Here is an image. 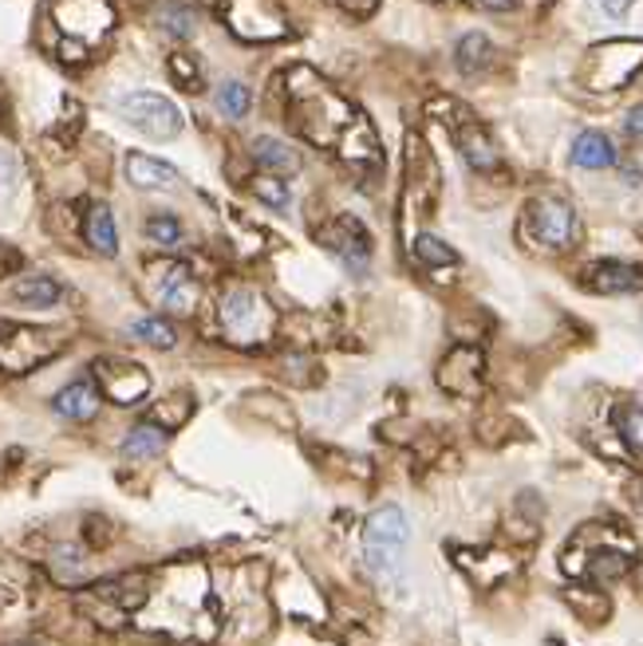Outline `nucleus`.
<instances>
[{
  "instance_id": "b1692460",
  "label": "nucleus",
  "mask_w": 643,
  "mask_h": 646,
  "mask_svg": "<svg viewBox=\"0 0 643 646\" xmlns=\"http://www.w3.org/2000/svg\"><path fill=\"white\" fill-rule=\"evenodd\" d=\"M455 59H458V71H462V76H478V71L490 68L494 44L485 39V32H466V36L455 44Z\"/></svg>"
},
{
  "instance_id": "f8f14e48",
  "label": "nucleus",
  "mask_w": 643,
  "mask_h": 646,
  "mask_svg": "<svg viewBox=\"0 0 643 646\" xmlns=\"http://www.w3.org/2000/svg\"><path fill=\"white\" fill-rule=\"evenodd\" d=\"M320 241H324V249H332V256H336L347 273L359 276L371 265V237H367V229L359 226L356 217H336V221L320 233Z\"/></svg>"
},
{
  "instance_id": "ea45409f",
  "label": "nucleus",
  "mask_w": 643,
  "mask_h": 646,
  "mask_svg": "<svg viewBox=\"0 0 643 646\" xmlns=\"http://www.w3.org/2000/svg\"><path fill=\"white\" fill-rule=\"evenodd\" d=\"M623 130H628L632 138H643V107L628 111V118H623Z\"/></svg>"
},
{
  "instance_id": "4be33fe9",
  "label": "nucleus",
  "mask_w": 643,
  "mask_h": 646,
  "mask_svg": "<svg viewBox=\"0 0 643 646\" xmlns=\"http://www.w3.org/2000/svg\"><path fill=\"white\" fill-rule=\"evenodd\" d=\"M573 162L584 170H608L616 166V142L600 130H584L573 142Z\"/></svg>"
},
{
  "instance_id": "aec40b11",
  "label": "nucleus",
  "mask_w": 643,
  "mask_h": 646,
  "mask_svg": "<svg viewBox=\"0 0 643 646\" xmlns=\"http://www.w3.org/2000/svg\"><path fill=\"white\" fill-rule=\"evenodd\" d=\"M83 237H88V245L95 249V253H103V256L119 253V233H115V217H111V209L103 206V201H95V206L88 209V217H83Z\"/></svg>"
},
{
  "instance_id": "f03ea898",
  "label": "nucleus",
  "mask_w": 643,
  "mask_h": 646,
  "mask_svg": "<svg viewBox=\"0 0 643 646\" xmlns=\"http://www.w3.org/2000/svg\"><path fill=\"white\" fill-rule=\"evenodd\" d=\"M154 596L150 576H119V579H103L91 584L76 596V611L88 615L95 627L103 631H119L130 623V615H139Z\"/></svg>"
},
{
  "instance_id": "9b49d317",
  "label": "nucleus",
  "mask_w": 643,
  "mask_h": 646,
  "mask_svg": "<svg viewBox=\"0 0 643 646\" xmlns=\"http://www.w3.org/2000/svg\"><path fill=\"white\" fill-rule=\"evenodd\" d=\"M435 379L446 394H458V399H482L485 394L482 351H478V347H455V351L438 362Z\"/></svg>"
},
{
  "instance_id": "f3484780",
  "label": "nucleus",
  "mask_w": 643,
  "mask_h": 646,
  "mask_svg": "<svg viewBox=\"0 0 643 646\" xmlns=\"http://www.w3.org/2000/svg\"><path fill=\"white\" fill-rule=\"evenodd\" d=\"M127 177L135 189H170L179 186V170L150 154H127Z\"/></svg>"
},
{
  "instance_id": "5701e85b",
  "label": "nucleus",
  "mask_w": 643,
  "mask_h": 646,
  "mask_svg": "<svg viewBox=\"0 0 643 646\" xmlns=\"http://www.w3.org/2000/svg\"><path fill=\"white\" fill-rule=\"evenodd\" d=\"M167 438H170V430H162L154 422H139V426L123 438V458H135V461L159 458V453L167 450Z\"/></svg>"
},
{
  "instance_id": "58836bf2",
  "label": "nucleus",
  "mask_w": 643,
  "mask_h": 646,
  "mask_svg": "<svg viewBox=\"0 0 643 646\" xmlns=\"http://www.w3.org/2000/svg\"><path fill=\"white\" fill-rule=\"evenodd\" d=\"M16 186V162L9 154H0V194H12Z\"/></svg>"
},
{
  "instance_id": "2f4dec72",
  "label": "nucleus",
  "mask_w": 643,
  "mask_h": 646,
  "mask_svg": "<svg viewBox=\"0 0 643 646\" xmlns=\"http://www.w3.org/2000/svg\"><path fill=\"white\" fill-rule=\"evenodd\" d=\"M170 79L182 91H202V64L186 51H179V56H170Z\"/></svg>"
},
{
  "instance_id": "f704fd0d",
  "label": "nucleus",
  "mask_w": 643,
  "mask_h": 646,
  "mask_svg": "<svg viewBox=\"0 0 643 646\" xmlns=\"http://www.w3.org/2000/svg\"><path fill=\"white\" fill-rule=\"evenodd\" d=\"M162 24H167L174 36H190V32H194V12L182 9V4H170V9H162Z\"/></svg>"
},
{
  "instance_id": "473e14b6",
  "label": "nucleus",
  "mask_w": 643,
  "mask_h": 646,
  "mask_svg": "<svg viewBox=\"0 0 643 646\" xmlns=\"http://www.w3.org/2000/svg\"><path fill=\"white\" fill-rule=\"evenodd\" d=\"M147 237L154 241V245H179L182 241V226H179V217H170V214H159V217H150L147 221Z\"/></svg>"
},
{
  "instance_id": "f257e3e1",
  "label": "nucleus",
  "mask_w": 643,
  "mask_h": 646,
  "mask_svg": "<svg viewBox=\"0 0 643 646\" xmlns=\"http://www.w3.org/2000/svg\"><path fill=\"white\" fill-rule=\"evenodd\" d=\"M564 576L584 579V584H616V579L635 572V540L612 524V520H588L561 556Z\"/></svg>"
},
{
  "instance_id": "c85d7f7f",
  "label": "nucleus",
  "mask_w": 643,
  "mask_h": 646,
  "mask_svg": "<svg viewBox=\"0 0 643 646\" xmlns=\"http://www.w3.org/2000/svg\"><path fill=\"white\" fill-rule=\"evenodd\" d=\"M190 414H194V399H190V394H174V399L159 402V406L150 411L147 422H154V426H162V430H179V426H186Z\"/></svg>"
},
{
  "instance_id": "a211bd4d",
  "label": "nucleus",
  "mask_w": 643,
  "mask_h": 646,
  "mask_svg": "<svg viewBox=\"0 0 643 646\" xmlns=\"http://www.w3.org/2000/svg\"><path fill=\"white\" fill-rule=\"evenodd\" d=\"M561 596H564V603H569V608H573L576 615L588 623V627H600L604 619L612 615V599L604 596V588H596V584H581V588L569 584Z\"/></svg>"
},
{
  "instance_id": "9d476101",
  "label": "nucleus",
  "mask_w": 643,
  "mask_h": 646,
  "mask_svg": "<svg viewBox=\"0 0 643 646\" xmlns=\"http://www.w3.org/2000/svg\"><path fill=\"white\" fill-rule=\"evenodd\" d=\"M91 379H95L100 394H107L119 406H135L150 394L147 367H139L135 359H95L91 362Z\"/></svg>"
},
{
  "instance_id": "37998d69",
  "label": "nucleus",
  "mask_w": 643,
  "mask_h": 646,
  "mask_svg": "<svg viewBox=\"0 0 643 646\" xmlns=\"http://www.w3.org/2000/svg\"><path fill=\"white\" fill-rule=\"evenodd\" d=\"M21 646H32V643H21Z\"/></svg>"
},
{
  "instance_id": "cd10ccee",
  "label": "nucleus",
  "mask_w": 643,
  "mask_h": 646,
  "mask_svg": "<svg viewBox=\"0 0 643 646\" xmlns=\"http://www.w3.org/2000/svg\"><path fill=\"white\" fill-rule=\"evenodd\" d=\"M130 335L150 343V347H159V351H170V347L179 343V332H174L167 320H159V315H142V320H135L130 323Z\"/></svg>"
},
{
  "instance_id": "bb28decb",
  "label": "nucleus",
  "mask_w": 643,
  "mask_h": 646,
  "mask_svg": "<svg viewBox=\"0 0 643 646\" xmlns=\"http://www.w3.org/2000/svg\"><path fill=\"white\" fill-rule=\"evenodd\" d=\"M415 256L423 268H455L458 265V253L446 241H438L435 233H418L415 237Z\"/></svg>"
},
{
  "instance_id": "7ed1b4c3",
  "label": "nucleus",
  "mask_w": 643,
  "mask_h": 646,
  "mask_svg": "<svg viewBox=\"0 0 643 646\" xmlns=\"http://www.w3.org/2000/svg\"><path fill=\"white\" fill-rule=\"evenodd\" d=\"M51 16H56V28H60V56L71 59V64H80L115 28V9L107 0H56Z\"/></svg>"
},
{
  "instance_id": "ddd939ff",
  "label": "nucleus",
  "mask_w": 643,
  "mask_h": 646,
  "mask_svg": "<svg viewBox=\"0 0 643 646\" xmlns=\"http://www.w3.org/2000/svg\"><path fill=\"white\" fill-rule=\"evenodd\" d=\"M150 285H154V300H159L167 312L190 315L194 304H198V280L190 273L182 261H162L150 273Z\"/></svg>"
},
{
  "instance_id": "7c9ffc66",
  "label": "nucleus",
  "mask_w": 643,
  "mask_h": 646,
  "mask_svg": "<svg viewBox=\"0 0 643 646\" xmlns=\"http://www.w3.org/2000/svg\"><path fill=\"white\" fill-rule=\"evenodd\" d=\"M83 564H88L83 552L71 549V544H60L56 556H51V572H56V579H60V584H71V588H76V579L83 576Z\"/></svg>"
},
{
  "instance_id": "4468645a",
  "label": "nucleus",
  "mask_w": 643,
  "mask_h": 646,
  "mask_svg": "<svg viewBox=\"0 0 643 646\" xmlns=\"http://www.w3.org/2000/svg\"><path fill=\"white\" fill-rule=\"evenodd\" d=\"M450 560L474 579L478 588H502L505 579L517 576V568H521V560L497 549H455Z\"/></svg>"
},
{
  "instance_id": "393cba45",
  "label": "nucleus",
  "mask_w": 643,
  "mask_h": 646,
  "mask_svg": "<svg viewBox=\"0 0 643 646\" xmlns=\"http://www.w3.org/2000/svg\"><path fill=\"white\" fill-rule=\"evenodd\" d=\"M253 158H257L268 174H292V170H300L297 150L288 147V142H280V138H273V135H265V138L253 142Z\"/></svg>"
},
{
  "instance_id": "6e6552de",
  "label": "nucleus",
  "mask_w": 643,
  "mask_h": 646,
  "mask_svg": "<svg viewBox=\"0 0 643 646\" xmlns=\"http://www.w3.org/2000/svg\"><path fill=\"white\" fill-rule=\"evenodd\" d=\"M525 233L533 237L541 249H553V253L576 245L573 206L561 201V197H537V201L525 206Z\"/></svg>"
},
{
  "instance_id": "412c9836",
  "label": "nucleus",
  "mask_w": 643,
  "mask_h": 646,
  "mask_svg": "<svg viewBox=\"0 0 643 646\" xmlns=\"http://www.w3.org/2000/svg\"><path fill=\"white\" fill-rule=\"evenodd\" d=\"M612 430L623 441V450L632 461H643V406L635 402H620L612 406Z\"/></svg>"
},
{
  "instance_id": "72a5a7b5",
  "label": "nucleus",
  "mask_w": 643,
  "mask_h": 646,
  "mask_svg": "<svg viewBox=\"0 0 643 646\" xmlns=\"http://www.w3.org/2000/svg\"><path fill=\"white\" fill-rule=\"evenodd\" d=\"M253 189H257L261 201H268V206H273V209H285L288 201H292L280 177H268V174H265V177H257V182H253Z\"/></svg>"
},
{
  "instance_id": "c9c22d12",
  "label": "nucleus",
  "mask_w": 643,
  "mask_h": 646,
  "mask_svg": "<svg viewBox=\"0 0 643 646\" xmlns=\"http://www.w3.org/2000/svg\"><path fill=\"white\" fill-rule=\"evenodd\" d=\"M24 268V253L9 241H0V280H9Z\"/></svg>"
},
{
  "instance_id": "c756f323",
  "label": "nucleus",
  "mask_w": 643,
  "mask_h": 646,
  "mask_svg": "<svg viewBox=\"0 0 643 646\" xmlns=\"http://www.w3.org/2000/svg\"><path fill=\"white\" fill-rule=\"evenodd\" d=\"M214 99H218V111L226 118H245L249 107H253V91H249L245 83H238V79H226Z\"/></svg>"
},
{
  "instance_id": "79ce46f5",
  "label": "nucleus",
  "mask_w": 643,
  "mask_h": 646,
  "mask_svg": "<svg viewBox=\"0 0 643 646\" xmlns=\"http://www.w3.org/2000/svg\"><path fill=\"white\" fill-rule=\"evenodd\" d=\"M640 500H643V485H640Z\"/></svg>"
},
{
  "instance_id": "4c0bfd02",
  "label": "nucleus",
  "mask_w": 643,
  "mask_h": 646,
  "mask_svg": "<svg viewBox=\"0 0 643 646\" xmlns=\"http://www.w3.org/2000/svg\"><path fill=\"white\" fill-rule=\"evenodd\" d=\"M83 532H88V544H91V549H103V544L111 540V524H103V517H88Z\"/></svg>"
},
{
  "instance_id": "2eb2a0df",
  "label": "nucleus",
  "mask_w": 643,
  "mask_h": 646,
  "mask_svg": "<svg viewBox=\"0 0 643 646\" xmlns=\"http://www.w3.org/2000/svg\"><path fill=\"white\" fill-rule=\"evenodd\" d=\"M581 285L600 296L643 292V265H632V261H596V265H588L581 273Z\"/></svg>"
},
{
  "instance_id": "dca6fc26",
  "label": "nucleus",
  "mask_w": 643,
  "mask_h": 646,
  "mask_svg": "<svg viewBox=\"0 0 643 646\" xmlns=\"http://www.w3.org/2000/svg\"><path fill=\"white\" fill-rule=\"evenodd\" d=\"M51 411L60 414V418H68V422L95 418V411H100V387H95V379L68 382V387H64V391L51 399Z\"/></svg>"
},
{
  "instance_id": "0eeeda50",
  "label": "nucleus",
  "mask_w": 643,
  "mask_h": 646,
  "mask_svg": "<svg viewBox=\"0 0 643 646\" xmlns=\"http://www.w3.org/2000/svg\"><path fill=\"white\" fill-rule=\"evenodd\" d=\"M119 115L127 118L130 127H139L142 135L150 138H179V130L186 127V118H182V111L170 103L167 95H159V91H130V95L119 99Z\"/></svg>"
},
{
  "instance_id": "1a4fd4ad",
  "label": "nucleus",
  "mask_w": 643,
  "mask_h": 646,
  "mask_svg": "<svg viewBox=\"0 0 643 646\" xmlns=\"http://www.w3.org/2000/svg\"><path fill=\"white\" fill-rule=\"evenodd\" d=\"M226 24L233 28V36L253 39V44L288 36V20L273 0H229Z\"/></svg>"
},
{
  "instance_id": "e433bc0d",
  "label": "nucleus",
  "mask_w": 643,
  "mask_h": 646,
  "mask_svg": "<svg viewBox=\"0 0 643 646\" xmlns=\"http://www.w3.org/2000/svg\"><path fill=\"white\" fill-rule=\"evenodd\" d=\"M593 4H596V12H600V16H608V20H616V24H620V20H628V12H632L635 0H593Z\"/></svg>"
},
{
  "instance_id": "a878e982",
  "label": "nucleus",
  "mask_w": 643,
  "mask_h": 646,
  "mask_svg": "<svg viewBox=\"0 0 643 646\" xmlns=\"http://www.w3.org/2000/svg\"><path fill=\"white\" fill-rule=\"evenodd\" d=\"M60 296L64 288L51 280V276L36 273V276H24L21 285H16V300L28 308H51V304H60Z\"/></svg>"
},
{
  "instance_id": "6ab92c4d",
  "label": "nucleus",
  "mask_w": 643,
  "mask_h": 646,
  "mask_svg": "<svg viewBox=\"0 0 643 646\" xmlns=\"http://www.w3.org/2000/svg\"><path fill=\"white\" fill-rule=\"evenodd\" d=\"M455 142H458V154L466 158V166L470 170H494L497 166V150L494 142L485 138V130L478 127V123H462V127L455 130Z\"/></svg>"
},
{
  "instance_id": "423d86ee",
  "label": "nucleus",
  "mask_w": 643,
  "mask_h": 646,
  "mask_svg": "<svg viewBox=\"0 0 643 646\" xmlns=\"http://www.w3.org/2000/svg\"><path fill=\"white\" fill-rule=\"evenodd\" d=\"M60 347L64 339L51 327H4V335H0V367L9 374H24L32 367H44Z\"/></svg>"
},
{
  "instance_id": "a19ab883",
  "label": "nucleus",
  "mask_w": 643,
  "mask_h": 646,
  "mask_svg": "<svg viewBox=\"0 0 643 646\" xmlns=\"http://www.w3.org/2000/svg\"><path fill=\"white\" fill-rule=\"evenodd\" d=\"M482 9H490V12H505V9H514V0H478Z\"/></svg>"
},
{
  "instance_id": "20e7f679",
  "label": "nucleus",
  "mask_w": 643,
  "mask_h": 646,
  "mask_svg": "<svg viewBox=\"0 0 643 646\" xmlns=\"http://www.w3.org/2000/svg\"><path fill=\"white\" fill-rule=\"evenodd\" d=\"M411 524L399 505H383L364 520V568L379 579H395L403 572Z\"/></svg>"
},
{
  "instance_id": "39448f33",
  "label": "nucleus",
  "mask_w": 643,
  "mask_h": 646,
  "mask_svg": "<svg viewBox=\"0 0 643 646\" xmlns=\"http://www.w3.org/2000/svg\"><path fill=\"white\" fill-rule=\"evenodd\" d=\"M218 320H221L226 339L238 343V347H261V343H268L273 332H277V312H273V304H268L257 288H245V285L229 288V292L221 296Z\"/></svg>"
}]
</instances>
